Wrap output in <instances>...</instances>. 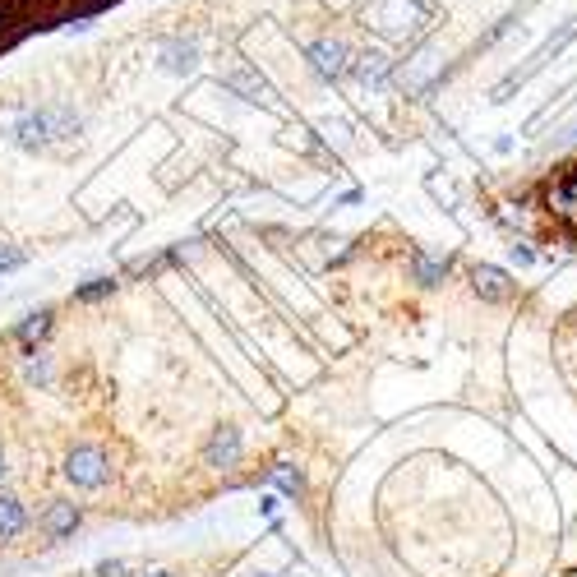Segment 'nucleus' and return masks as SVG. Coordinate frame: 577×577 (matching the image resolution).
Segmentation results:
<instances>
[{"instance_id":"20e7f679","label":"nucleus","mask_w":577,"mask_h":577,"mask_svg":"<svg viewBox=\"0 0 577 577\" xmlns=\"http://www.w3.org/2000/svg\"><path fill=\"white\" fill-rule=\"evenodd\" d=\"M305 65H310L324 84H342V79H351V65H356V51L342 42V37L324 33V37H310L305 42Z\"/></svg>"},{"instance_id":"9b49d317","label":"nucleus","mask_w":577,"mask_h":577,"mask_svg":"<svg viewBox=\"0 0 577 577\" xmlns=\"http://www.w3.org/2000/svg\"><path fill=\"white\" fill-rule=\"evenodd\" d=\"M28 531V508L14 494H0V541H14Z\"/></svg>"},{"instance_id":"39448f33","label":"nucleus","mask_w":577,"mask_h":577,"mask_svg":"<svg viewBox=\"0 0 577 577\" xmlns=\"http://www.w3.org/2000/svg\"><path fill=\"white\" fill-rule=\"evenodd\" d=\"M65 481L79 485V490H102V485L111 481V457H107V448H97V444L70 448V457H65Z\"/></svg>"},{"instance_id":"f03ea898","label":"nucleus","mask_w":577,"mask_h":577,"mask_svg":"<svg viewBox=\"0 0 577 577\" xmlns=\"http://www.w3.org/2000/svg\"><path fill=\"white\" fill-rule=\"evenodd\" d=\"M545 337H550V370L554 384L564 388V397L577 407V291L568 296L559 310L550 314L545 324Z\"/></svg>"},{"instance_id":"4468645a","label":"nucleus","mask_w":577,"mask_h":577,"mask_svg":"<svg viewBox=\"0 0 577 577\" xmlns=\"http://www.w3.org/2000/svg\"><path fill=\"white\" fill-rule=\"evenodd\" d=\"M273 485L282 494H291V499H296V494H305V476L296 467H291V462H282V467H273Z\"/></svg>"},{"instance_id":"ddd939ff","label":"nucleus","mask_w":577,"mask_h":577,"mask_svg":"<svg viewBox=\"0 0 577 577\" xmlns=\"http://www.w3.org/2000/svg\"><path fill=\"white\" fill-rule=\"evenodd\" d=\"M51 333V310H37V314H28L24 324L14 328V342L24 351H33V342H42V337Z\"/></svg>"},{"instance_id":"1a4fd4ad","label":"nucleus","mask_w":577,"mask_h":577,"mask_svg":"<svg viewBox=\"0 0 577 577\" xmlns=\"http://www.w3.org/2000/svg\"><path fill=\"white\" fill-rule=\"evenodd\" d=\"M204 462L208 467H236V462H241V434L236 430H227V425H222V430H213V439H208V448H204Z\"/></svg>"},{"instance_id":"9d476101","label":"nucleus","mask_w":577,"mask_h":577,"mask_svg":"<svg viewBox=\"0 0 577 577\" xmlns=\"http://www.w3.org/2000/svg\"><path fill=\"white\" fill-rule=\"evenodd\" d=\"M351 74H356L361 84L379 88V84H388V79H393V61H388L384 51H356V65H351Z\"/></svg>"},{"instance_id":"f3484780","label":"nucleus","mask_w":577,"mask_h":577,"mask_svg":"<svg viewBox=\"0 0 577 577\" xmlns=\"http://www.w3.org/2000/svg\"><path fill=\"white\" fill-rule=\"evenodd\" d=\"M19 264H24V250L0 241V273H10V268H19Z\"/></svg>"},{"instance_id":"f8f14e48","label":"nucleus","mask_w":577,"mask_h":577,"mask_svg":"<svg viewBox=\"0 0 577 577\" xmlns=\"http://www.w3.org/2000/svg\"><path fill=\"white\" fill-rule=\"evenodd\" d=\"M24 19H28L24 0H0V47L14 42V37H24Z\"/></svg>"},{"instance_id":"7ed1b4c3","label":"nucleus","mask_w":577,"mask_h":577,"mask_svg":"<svg viewBox=\"0 0 577 577\" xmlns=\"http://www.w3.org/2000/svg\"><path fill=\"white\" fill-rule=\"evenodd\" d=\"M430 14H434V0H365L361 24L370 33L388 37V42H411L430 24Z\"/></svg>"},{"instance_id":"f257e3e1","label":"nucleus","mask_w":577,"mask_h":577,"mask_svg":"<svg viewBox=\"0 0 577 577\" xmlns=\"http://www.w3.org/2000/svg\"><path fill=\"white\" fill-rule=\"evenodd\" d=\"M84 130V116L70 107V102H47V107H24L14 111L5 121V134H10L19 148H56V144H70L79 139Z\"/></svg>"},{"instance_id":"2eb2a0df","label":"nucleus","mask_w":577,"mask_h":577,"mask_svg":"<svg viewBox=\"0 0 577 577\" xmlns=\"http://www.w3.org/2000/svg\"><path fill=\"white\" fill-rule=\"evenodd\" d=\"M111 291H116V282H111V277H93L88 287L74 291V301H79V305H93V301H102V296H111Z\"/></svg>"},{"instance_id":"6e6552de","label":"nucleus","mask_w":577,"mask_h":577,"mask_svg":"<svg viewBox=\"0 0 577 577\" xmlns=\"http://www.w3.org/2000/svg\"><path fill=\"white\" fill-rule=\"evenodd\" d=\"M74 527H79V508L70 499H56V504H47V513L37 517V531L47 541H65V536H74Z\"/></svg>"},{"instance_id":"4be33fe9","label":"nucleus","mask_w":577,"mask_h":577,"mask_svg":"<svg viewBox=\"0 0 577 577\" xmlns=\"http://www.w3.org/2000/svg\"><path fill=\"white\" fill-rule=\"evenodd\" d=\"M259 577H268V573H259Z\"/></svg>"},{"instance_id":"412c9836","label":"nucleus","mask_w":577,"mask_h":577,"mask_svg":"<svg viewBox=\"0 0 577 577\" xmlns=\"http://www.w3.org/2000/svg\"><path fill=\"white\" fill-rule=\"evenodd\" d=\"M102 5H116V0H102Z\"/></svg>"},{"instance_id":"a211bd4d","label":"nucleus","mask_w":577,"mask_h":577,"mask_svg":"<svg viewBox=\"0 0 577 577\" xmlns=\"http://www.w3.org/2000/svg\"><path fill=\"white\" fill-rule=\"evenodd\" d=\"M121 573H130V564H125V559H116V564H102V568H97V577H121Z\"/></svg>"},{"instance_id":"6ab92c4d","label":"nucleus","mask_w":577,"mask_h":577,"mask_svg":"<svg viewBox=\"0 0 577 577\" xmlns=\"http://www.w3.org/2000/svg\"><path fill=\"white\" fill-rule=\"evenodd\" d=\"M5 471H10V467H5V453H0V481H5Z\"/></svg>"},{"instance_id":"0eeeda50","label":"nucleus","mask_w":577,"mask_h":577,"mask_svg":"<svg viewBox=\"0 0 577 577\" xmlns=\"http://www.w3.org/2000/svg\"><path fill=\"white\" fill-rule=\"evenodd\" d=\"M222 88H227V93H236L241 97V102H273V88H268V79L259 70H254L250 61H236L231 65L227 74H222Z\"/></svg>"},{"instance_id":"aec40b11","label":"nucleus","mask_w":577,"mask_h":577,"mask_svg":"<svg viewBox=\"0 0 577 577\" xmlns=\"http://www.w3.org/2000/svg\"><path fill=\"white\" fill-rule=\"evenodd\" d=\"M153 577H171V573H153Z\"/></svg>"},{"instance_id":"dca6fc26","label":"nucleus","mask_w":577,"mask_h":577,"mask_svg":"<svg viewBox=\"0 0 577 577\" xmlns=\"http://www.w3.org/2000/svg\"><path fill=\"white\" fill-rule=\"evenodd\" d=\"M28 384H51V356H42V351H28Z\"/></svg>"},{"instance_id":"423d86ee","label":"nucleus","mask_w":577,"mask_h":577,"mask_svg":"<svg viewBox=\"0 0 577 577\" xmlns=\"http://www.w3.org/2000/svg\"><path fill=\"white\" fill-rule=\"evenodd\" d=\"M153 56L167 74H194L199 61H204V47H199V37L176 33V37H162V42L153 47Z\"/></svg>"}]
</instances>
